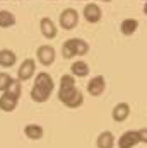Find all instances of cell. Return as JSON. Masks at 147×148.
Masks as SVG:
<instances>
[{
	"label": "cell",
	"mask_w": 147,
	"mask_h": 148,
	"mask_svg": "<svg viewBox=\"0 0 147 148\" xmlns=\"http://www.w3.org/2000/svg\"><path fill=\"white\" fill-rule=\"evenodd\" d=\"M58 99L70 109H77L84 104V95L82 92L75 87V77L70 75H62L58 87Z\"/></svg>",
	"instance_id": "obj_1"
},
{
	"label": "cell",
	"mask_w": 147,
	"mask_h": 148,
	"mask_svg": "<svg viewBox=\"0 0 147 148\" xmlns=\"http://www.w3.org/2000/svg\"><path fill=\"white\" fill-rule=\"evenodd\" d=\"M53 89H55V82H53L51 75L46 72H40L36 75V80L31 89V99L38 104H43L50 99Z\"/></svg>",
	"instance_id": "obj_2"
},
{
	"label": "cell",
	"mask_w": 147,
	"mask_h": 148,
	"mask_svg": "<svg viewBox=\"0 0 147 148\" xmlns=\"http://www.w3.org/2000/svg\"><path fill=\"white\" fill-rule=\"evenodd\" d=\"M19 99H21V80H14V84L0 95V109L3 112H12L17 107Z\"/></svg>",
	"instance_id": "obj_3"
},
{
	"label": "cell",
	"mask_w": 147,
	"mask_h": 148,
	"mask_svg": "<svg viewBox=\"0 0 147 148\" xmlns=\"http://www.w3.org/2000/svg\"><path fill=\"white\" fill-rule=\"evenodd\" d=\"M87 53H89L87 41H84L80 38H70L62 45V55L67 60L74 58V56H84Z\"/></svg>",
	"instance_id": "obj_4"
},
{
	"label": "cell",
	"mask_w": 147,
	"mask_h": 148,
	"mask_svg": "<svg viewBox=\"0 0 147 148\" xmlns=\"http://www.w3.org/2000/svg\"><path fill=\"white\" fill-rule=\"evenodd\" d=\"M58 22H60V27H63L65 31H72L77 27L79 24V12L75 9H63L62 14L58 17Z\"/></svg>",
	"instance_id": "obj_5"
},
{
	"label": "cell",
	"mask_w": 147,
	"mask_h": 148,
	"mask_svg": "<svg viewBox=\"0 0 147 148\" xmlns=\"http://www.w3.org/2000/svg\"><path fill=\"white\" fill-rule=\"evenodd\" d=\"M34 73H36V63H34V60L26 58L21 63V66L17 68V80L28 82V80H31L34 77Z\"/></svg>",
	"instance_id": "obj_6"
},
{
	"label": "cell",
	"mask_w": 147,
	"mask_h": 148,
	"mask_svg": "<svg viewBox=\"0 0 147 148\" xmlns=\"http://www.w3.org/2000/svg\"><path fill=\"white\" fill-rule=\"evenodd\" d=\"M36 58L38 61L43 65V66H50L53 65V61L57 58V53H55V48L50 45H41L36 51Z\"/></svg>",
	"instance_id": "obj_7"
},
{
	"label": "cell",
	"mask_w": 147,
	"mask_h": 148,
	"mask_svg": "<svg viewBox=\"0 0 147 148\" xmlns=\"http://www.w3.org/2000/svg\"><path fill=\"white\" fill-rule=\"evenodd\" d=\"M82 15H84V19L89 24H98L103 19V10L96 2H91V3H86V7L82 10Z\"/></svg>",
	"instance_id": "obj_8"
},
{
	"label": "cell",
	"mask_w": 147,
	"mask_h": 148,
	"mask_svg": "<svg viewBox=\"0 0 147 148\" xmlns=\"http://www.w3.org/2000/svg\"><path fill=\"white\" fill-rule=\"evenodd\" d=\"M140 143V136L137 130H128L118 138V148H133Z\"/></svg>",
	"instance_id": "obj_9"
},
{
	"label": "cell",
	"mask_w": 147,
	"mask_h": 148,
	"mask_svg": "<svg viewBox=\"0 0 147 148\" xmlns=\"http://www.w3.org/2000/svg\"><path fill=\"white\" fill-rule=\"evenodd\" d=\"M104 89H106V80H104V77H101V75L92 77L87 82V92L92 97H99L104 92Z\"/></svg>",
	"instance_id": "obj_10"
},
{
	"label": "cell",
	"mask_w": 147,
	"mask_h": 148,
	"mask_svg": "<svg viewBox=\"0 0 147 148\" xmlns=\"http://www.w3.org/2000/svg\"><path fill=\"white\" fill-rule=\"evenodd\" d=\"M40 29H41V34H43L46 39H55L57 34H58V29H57L55 22L50 17H43L40 21Z\"/></svg>",
	"instance_id": "obj_11"
},
{
	"label": "cell",
	"mask_w": 147,
	"mask_h": 148,
	"mask_svg": "<svg viewBox=\"0 0 147 148\" xmlns=\"http://www.w3.org/2000/svg\"><path fill=\"white\" fill-rule=\"evenodd\" d=\"M130 116V106L127 102H120L116 104L115 107H113V111H111V118L115 119L116 123H123V121H127Z\"/></svg>",
	"instance_id": "obj_12"
},
{
	"label": "cell",
	"mask_w": 147,
	"mask_h": 148,
	"mask_svg": "<svg viewBox=\"0 0 147 148\" xmlns=\"http://www.w3.org/2000/svg\"><path fill=\"white\" fill-rule=\"evenodd\" d=\"M15 63H17V55L12 49H7V48L0 49V66L10 68V66H14Z\"/></svg>",
	"instance_id": "obj_13"
},
{
	"label": "cell",
	"mask_w": 147,
	"mask_h": 148,
	"mask_svg": "<svg viewBox=\"0 0 147 148\" xmlns=\"http://www.w3.org/2000/svg\"><path fill=\"white\" fill-rule=\"evenodd\" d=\"M96 147L98 148H113L115 147V134L111 133V131H101V133L98 134Z\"/></svg>",
	"instance_id": "obj_14"
},
{
	"label": "cell",
	"mask_w": 147,
	"mask_h": 148,
	"mask_svg": "<svg viewBox=\"0 0 147 148\" xmlns=\"http://www.w3.org/2000/svg\"><path fill=\"white\" fill-rule=\"evenodd\" d=\"M70 73L74 77H77V78H84V77L89 75V65L86 61H82V60H77V61H74L72 66H70Z\"/></svg>",
	"instance_id": "obj_15"
},
{
	"label": "cell",
	"mask_w": 147,
	"mask_h": 148,
	"mask_svg": "<svg viewBox=\"0 0 147 148\" xmlns=\"http://www.w3.org/2000/svg\"><path fill=\"white\" fill-rule=\"evenodd\" d=\"M137 29H139V21L137 19H132V17L123 19L121 24H120V31H121L123 36H132V34H135Z\"/></svg>",
	"instance_id": "obj_16"
},
{
	"label": "cell",
	"mask_w": 147,
	"mask_h": 148,
	"mask_svg": "<svg viewBox=\"0 0 147 148\" xmlns=\"http://www.w3.org/2000/svg\"><path fill=\"white\" fill-rule=\"evenodd\" d=\"M43 128L40 126V124H28L26 128H24V134L29 138V140H41L43 138Z\"/></svg>",
	"instance_id": "obj_17"
},
{
	"label": "cell",
	"mask_w": 147,
	"mask_h": 148,
	"mask_svg": "<svg viewBox=\"0 0 147 148\" xmlns=\"http://www.w3.org/2000/svg\"><path fill=\"white\" fill-rule=\"evenodd\" d=\"M15 24V15L10 10H0V27L7 29Z\"/></svg>",
	"instance_id": "obj_18"
},
{
	"label": "cell",
	"mask_w": 147,
	"mask_h": 148,
	"mask_svg": "<svg viewBox=\"0 0 147 148\" xmlns=\"http://www.w3.org/2000/svg\"><path fill=\"white\" fill-rule=\"evenodd\" d=\"M12 84H14V78H12L10 75L5 73V72H2V73H0V92H5V90L12 85Z\"/></svg>",
	"instance_id": "obj_19"
},
{
	"label": "cell",
	"mask_w": 147,
	"mask_h": 148,
	"mask_svg": "<svg viewBox=\"0 0 147 148\" xmlns=\"http://www.w3.org/2000/svg\"><path fill=\"white\" fill-rule=\"evenodd\" d=\"M137 131H139V136H140V143H146L147 145V128H140Z\"/></svg>",
	"instance_id": "obj_20"
},
{
	"label": "cell",
	"mask_w": 147,
	"mask_h": 148,
	"mask_svg": "<svg viewBox=\"0 0 147 148\" xmlns=\"http://www.w3.org/2000/svg\"><path fill=\"white\" fill-rule=\"evenodd\" d=\"M144 14L147 15V2H146V3H144Z\"/></svg>",
	"instance_id": "obj_21"
},
{
	"label": "cell",
	"mask_w": 147,
	"mask_h": 148,
	"mask_svg": "<svg viewBox=\"0 0 147 148\" xmlns=\"http://www.w3.org/2000/svg\"><path fill=\"white\" fill-rule=\"evenodd\" d=\"M98 2H103V3H110L111 0H98Z\"/></svg>",
	"instance_id": "obj_22"
},
{
	"label": "cell",
	"mask_w": 147,
	"mask_h": 148,
	"mask_svg": "<svg viewBox=\"0 0 147 148\" xmlns=\"http://www.w3.org/2000/svg\"><path fill=\"white\" fill-rule=\"evenodd\" d=\"M74 2H86V0H74Z\"/></svg>",
	"instance_id": "obj_23"
},
{
	"label": "cell",
	"mask_w": 147,
	"mask_h": 148,
	"mask_svg": "<svg viewBox=\"0 0 147 148\" xmlns=\"http://www.w3.org/2000/svg\"><path fill=\"white\" fill-rule=\"evenodd\" d=\"M17 2H26V0H17Z\"/></svg>",
	"instance_id": "obj_24"
},
{
	"label": "cell",
	"mask_w": 147,
	"mask_h": 148,
	"mask_svg": "<svg viewBox=\"0 0 147 148\" xmlns=\"http://www.w3.org/2000/svg\"><path fill=\"white\" fill-rule=\"evenodd\" d=\"M50 2H55V0H50Z\"/></svg>",
	"instance_id": "obj_25"
},
{
	"label": "cell",
	"mask_w": 147,
	"mask_h": 148,
	"mask_svg": "<svg viewBox=\"0 0 147 148\" xmlns=\"http://www.w3.org/2000/svg\"><path fill=\"white\" fill-rule=\"evenodd\" d=\"M0 2H3V0H0Z\"/></svg>",
	"instance_id": "obj_26"
},
{
	"label": "cell",
	"mask_w": 147,
	"mask_h": 148,
	"mask_svg": "<svg viewBox=\"0 0 147 148\" xmlns=\"http://www.w3.org/2000/svg\"><path fill=\"white\" fill-rule=\"evenodd\" d=\"M144 2H147V0H144Z\"/></svg>",
	"instance_id": "obj_27"
}]
</instances>
